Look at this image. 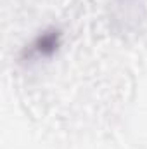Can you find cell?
I'll use <instances>...</instances> for the list:
<instances>
[{"label":"cell","instance_id":"1","mask_svg":"<svg viewBox=\"0 0 147 149\" xmlns=\"http://www.w3.org/2000/svg\"><path fill=\"white\" fill-rule=\"evenodd\" d=\"M66 33L57 24H49L42 28L38 33L28 40V43L23 45L19 52V61L23 64H35L42 61H52L59 56V52L64 47Z\"/></svg>","mask_w":147,"mask_h":149}]
</instances>
